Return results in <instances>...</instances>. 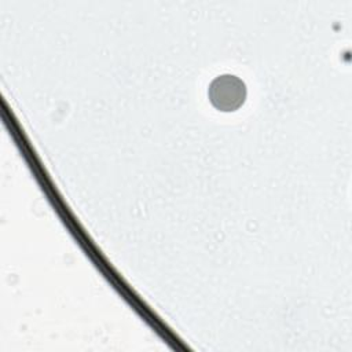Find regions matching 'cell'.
<instances>
[{"mask_svg":"<svg viewBox=\"0 0 352 352\" xmlns=\"http://www.w3.org/2000/svg\"><path fill=\"white\" fill-rule=\"evenodd\" d=\"M208 94L216 109L221 111H234L245 102L246 87L241 78L232 74H224L212 81Z\"/></svg>","mask_w":352,"mask_h":352,"instance_id":"cell-1","label":"cell"}]
</instances>
